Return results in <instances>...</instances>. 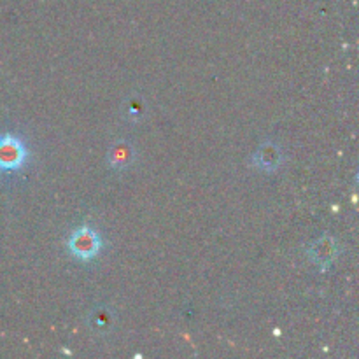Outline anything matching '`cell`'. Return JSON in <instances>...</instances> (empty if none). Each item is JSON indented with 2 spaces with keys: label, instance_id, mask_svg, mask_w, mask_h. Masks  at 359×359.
I'll return each mask as SVG.
<instances>
[{
  "label": "cell",
  "instance_id": "1",
  "mask_svg": "<svg viewBox=\"0 0 359 359\" xmlns=\"http://www.w3.org/2000/svg\"><path fill=\"white\" fill-rule=\"evenodd\" d=\"M67 249L79 262H91L102 251V238L91 226H81L70 233Z\"/></svg>",
  "mask_w": 359,
  "mask_h": 359
},
{
  "label": "cell",
  "instance_id": "2",
  "mask_svg": "<svg viewBox=\"0 0 359 359\" xmlns=\"http://www.w3.org/2000/svg\"><path fill=\"white\" fill-rule=\"evenodd\" d=\"M28 149L13 133L0 135V172H16L27 163Z\"/></svg>",
  "mask_w": 359,
  "mask_h": 359
},
{
  "label": "cell",
  "instance_id": "3",
  "mask_svg": "<svg viewBox=\"0 0 359 359\" xmlns=\"http://www.w3.org/2000/svg\"><path fill=\"white\" fill-rule=\"evenodd\" d=\"M339 251L340 248L335 238L330 237V235H323L314 244H311V248L307 249V256L314 265L325 270L335 262L337 256H339Z\"/></svg>",
  "mask_w": 359,
  "mask_h": 359
},
{
  "label": "cell",
  "instance_id": "4",
  "mask_svg": "<svg viewBox=\"0 0 359 359\" xmlns=\"http://www.w3.org/2000/svg\"><path fill=\"white\" fill-rule=\"evenodd\" d=\"M252 163L263 172L277 170L283 163V149L279 147V144L269 140V142L262 144L252 154Z\"/></svg>",
  "mask_w": 359,
  "mask_h": 359
},
{
  "label": "cell",
  "instance_id": "5",
  "mask_svg": "<svg viewBox=\"0 0 359 359\" xmlns=\"http://www.w3.org/2000/svg\"><path fill=\"white\" fill-rule=\"evenodd\" d=\"M133 154H135V149L133 146H130L128 142L121 140V142L114 144L111 147L107 154V165L111 168H116V170H125L132 165Z\"/></svg>",
  "mask_w": 359,
  "mask_h": 359
},
{
  "label": "cell",
  "instance_id": "6",
  "mask_svg": "<svg viewBox=\"0 0 359 359\" xmlns=\"http://www.w3.org/2000/svg\"><path fill=\"white\" fill-rule=\"evenodd\" d=\"M111 323H112L111 312H109V309L105 307L95 309L93 314H91L90 318V326L93 330H97L98 333H105V330H109Z\"/></svg>",
  "mask_w": 359,
  "mask_h": 359
}]
</instances>
